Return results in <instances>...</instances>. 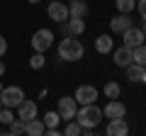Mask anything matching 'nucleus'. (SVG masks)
Returning <instances> with one entry per match:
<instances>
[{"label":"nucleus","mask_w":146,"mask_h":136,"mask_svg":"<svg viewBox=\"0 0 146 136\" xmlns=\"http://www.w3.org/2000/svg\"><path fill=\"white\" fill-rule=\"evenodd\" d=\"M85 32V20H68L63 22V34L66 37H80Z\"/></svg>","instance_id":"nucleus-14"},{"label":"nucleus","mask_w":146,"mask_h":136,"mask_svg":"<svg viewBox=\"0 0 146 136\" xmlns=\"http://www.w3.org/2000/svg\"><path fill=\"white\" fill-rule=\"evenodd\" d=\"M129 27H134V20H131L129 15H117L110 20V29L115 32V34H124Z\"/></svg>","instance_id":"nucleus-12"},{"label":"nucleus","mask_w":146,"mask_h":136,"mask_svg":"<svg viewBox=\"0 0 146 136\" xmlns=\"http://www.w3.org/2000/svg\"><path fill=\"white\" fill-rule=\"evenodd\" d=\"M141 32H144V37H146V20H141V27H139Z\"/></svg>","instance_id":"nucleus-32"},{"label":"nucleus","mask_w":146,"mask_h":136,"mask_svg":"<svg viewBox=\"0 0 146 136\" xmlns=\"http://www.w3.org/2000/svg\"><path fill=\"white\" fill-rule=\"evenodd\" d=\"M42 124L46 126V129H56L58 124H61V117H58V112H46L42 119Z\"/></svg>","instance_id":"nucleus-21"},{"label":"nucleus","mask_w":146,"mask_h":136,"mask_svg":"<svg viewBox=\"0 0 146 136\" xmlns=\"http://www.w3.org/2000/svg\"><path fill=\"white\" fill-rule=\"evenodd\" d=\"M68 15H71V20H85V15H88V5H85L83 0H71Z\"/></svg>","instance_id":"nucleus-16"},{"label":"nucleus","mask_w":146,"mask_h":136,"mask_svg":"<svg viewBox=\"0 0 146 136\" xmlns=\"http://www.w3.org/2000/svg\"><path fill=\"white\" fill-rule=\"evenodd\" d=\"M131 61H134L136 66L146 68V44H141L139 49H131Z\"/></svg>","instance_id":"nucleus-20"},{"label":"nucleus","mask_w":146,"mask_h":136,"mask_svg":"<svg viewBox=\"0 0 146 136\" xmlns=\"http://www.w3.org/2000/svg\"><path fill=\"white\" fill-rule=\"evenodd\" d=\"M0 136H17V134H12V131H5V129H3V131H0Z\"/></svg>","instance_id":"nucleus-31"},{"label":"nucleus","mask_w":146,"mask_h":136,"mask_svg":"<svg viewBox=\"0 0 146 136\" xmlns=\"http://www.w3.org/2000/svg\"><path fill=\"white\" fill-rule=\"evenodd\" d=\"M80 134H83V129H80L78 121H68L66 129H63V136H80Z\"/></svg>","instance_id":"nucleus-23"},{"label":"nucleus","mask_w":146,"mask_h":136,"mask_svg":"<svg viewBox=\"0 0 146 136\" xmlns=\"http://www.w3.org/2000/svg\"><path fill=\"white\" fill-rule=\"evenodd\" d=\"M105 136H129V124L124 119H110Z\"/></svg>","instance_id":"nucleus-11"},{"label":"nucleus","mask_w":146,"mask_h":136,"mask_svg":"<svg viewBox=\"0 0 146 136\" xmlns=\"http://www.w3.org/2000/svg\"><path fill=\"white\" fill-rule=\"evenodd\" d=\"M29 3H32V5H36V3H42V0H29Z\"/></svg>","instance_id":"nucleus-34"},{"label":"nucleus","mask_w":146,"mask_h":136,"mask_svg":"<svg viewBox=\"0 0 146 136\" xmlns=\"http://www.w3.org/2000/svg\"><path fill=\"white\" fill-rule=\"evenodd\" d=\"M44 131H46V126L42 124V119H32L25 124V134L27 136H44Z\"/></svg>","instance_id":"nucleus-18"},{"label":"nucleus","mask_w":146,"mask_h":136,"mask_svg":"<svg viewBox=\"0 0 146 136\" xmlns=\"http://www.w3.org/2000/svg\"><path fill=\"white\" fill-rule=\"evenodd\" d=\"M46 12H49V17H51L54 22H58V24H63V22H68V20H71V15H68V5L63 3V0L49 3Z\"/></svg>","instance_id":"nucleus-7"},{"label":"nucleus","mask_w":146,"mask_h":136,"mask_svg":"<svg viewBox=\"0 0 146 136\" xmlns=\"http://www.w3.org/2000/svg\"><path fill=\"white\" fill-rule=\"evenodd\" d=\"M144 32L139 29V27H129V29L122 34V46H127V49H139L141 44H144Z\"/></svg>","instance_id":"nucleus-8"},{"label":"nucleus","mask_w":146,"mask_h":136,"mask_svg":"<svg viewBox=\"0 0 146 136\" xmlns=\"http://www.w3.org/2000/svg\"><path fill=\"white\" fill-rule=\"evenodd\" d=\"M83 56H85V46L80 39L76 37L61 39V44H58V58L61 61H80Z\"/></svg>","instance_id":"nucleus-1"},{"label":"nucleus","mask_w":146,"mask_h":136,"mask_svg":"<svg viewBox=\"0 0 146 136\" xmlns=\"http://www.w3.org/2000/svg\"><path fill=\"white\" fill-rule=\"evenodd\" d=\"M44 136H63V134L58 129H46V131H44Z\"/></svg>","instance_id":"nucleus-29"},{"label":"nucleus","mask_w":146,"mask_h":136,"mask_svg":"<svg viewBox=\"0 0 146 136\" xmlns=\"http://www.w3.org/2000/svg\"><path fill=\"white\" fill-rule=\"evenodd\" d=\"M17 119L20 121H32V119H36V102H32V100H25V102H22L20 107H17Z\"/></svg>","instance_id":"nucleus-10"},{"label":"nucleus","mask_w":146,"mask_h":136,"mask_svg":"<svg viewBox=\"0 0 146 136\" xmlns=\"http://www.w3.org/2000/svg\"><path fill=\"white\" fill-rule=\"evenodd\" d=\"M76 121L80 124V129H95V126L102 121V110H100L98 105L78 107V112H76Z\"/></svg>","instance_id":"nucleus-2"},{"label":"nucleus","mask_w":146,"mask_h":136,"mask_svg":"<svg viewBox=\"0 0 146 136\" xmlns=\"http://www.w3.org/2000/svg\"><path fill=\"white\" fill-rule=\"evenodd\" d=\"M95 51H98V53L115 51V42H112V37H110V34H98V37H95Z\"/></svg>","instance_id":"nucleus-15"},{"label":"nucleus","mask_w":146,"mask_h":136,"mask_svg":"<svg viewBox=\"0 0 146 136\" xmlns=\"http://www.w3.org/2000/svg\"><path fill=\"white\" fill-rule=\"evenodd\" d=\"M15 119H17V117L12 114V112L7 110V107H3V110H0V124H5V126H10L12 121H15Z\"/></svg>","instance_id":"nucleus-24"},{"label":"nucleus","mask_w":146,"mask_h":136,"mask_svg":"<svg viewBox=\"0 0 146 136\" xmlns=\"http://www.w3.org/2000/svg\"><path fill=\"white\" fill-rule=\"evenodd\" d=\"M0 90H3V83H0Z\"/></svg>","instance_id":"nucleus-38"},{"label":"nucleus","mask_w":146,"mask_h":136,"mask_svg":"<svg viewBox=\"0 0 146 136\" xmlns=\"http://www.w3.org/2000/svg\"><path fill=\"white\" fill-rule=\"evenodd\" d=\"M0 102H3V107H7V110H12V107H20L22 102H25V90H22L20 85L3 88V90H0Z\"/></svg>","instance_id":"nucleus-3"},{"label":"nucleus","mask_w":146,"mask_h":136,"mask_svg":"<svg viewBox=\"0 0 146 136\" xmlns=\"http://www.w3.org/2000/svg\"><path fill=\"white\" fill-rule=\"evenodd\" d=\"M0 110H3V102H0Z\"/></svg>","instance_id":"nucleus-36"},{"label":"nucleus","mask_w":146,"mask_h":136,"mask_svg":"<svg viewBox=\"0 0 146 136\" xmlns=\"http://www.w3.org/2000/svg\"><path fill=\"white\" fill-rule=\"evenodd\" d=\"M5 51H7V42L5 37H0V56H5Z\"/></svg>","instance_id":"nucleus-28"},{"label":"nucleus","mask_w":146,"mask_h":136,"mask_svg":"<svg viewBox=\"0 0 146 136\" xmlns=\"http://www.w3.org/2000/svg\"><path fill=\"white\" fill-rule=\"evenodd\" d=\"M102 95H105V97H110V100H117V97L122 95V90H119V85H117L115 80H110V83H105Z\"/></svg>","instance_id":"nucleus-19"},{"label":"nucleus","mask_w":146,"mask_h":136,"mask_svg":"<svg viewBox=\"0 0 146 136\" xmlns=\"http://www.w3.org/2000/svg\"><path fill=\"white\" fill-rule=\"evenodd\" d=\"M112 61H115V66L117 68H127V66H131V49H127V46H119V49H115L112 51Z\"/></svg>","instance_id":"nucleus-13"},{"label":"nucleus","mask_w":146,"mask_h":136,"mask_svg":"<svg viewBox=\"0 0 146 136\" xmlns=\"http://www.w3.org/2000/svg\"><path fill=\"white\" fill-rule=\"evenodd\" d=\"M136 10H139L141 20H146V0H139V3H136Z\"/></svg>","instance_id":"nucleus-27"},{"label":"nucleus","mask_w":146,"mask_h":136,"mask_svg":"<svg viewBox=\"0 0 146 136\" xmlns=\"http://www.w3.org/2000/svg\"><path fill=\"white\" fill-rule=\"evenodd\" d=\"M124 114H127V107L119 100H110L102 110V117H107V119H124Z\"/></svg>","instance_id":"nucleus-9"},{"label":"nucleus","mask_w":146,"mask_h":136,"mask_svg":"<svg viewBox=\"0 0 146 136\" xmlns=\"http://www.w3.org/2000/svg\"><path fill=\"white\" fill-rule=\"evenodd\" d=\"M44 63H46V58H44V53H34V56L29 58V66L34 68V71H39V68H44Z\"/></svg>","instance_id":"nucleus-25"},{"label":"nucleus","mask_w":146,"mask_h":136,"mask_svg":"<svg viewBox=\"0 0 146 136\" xmlns=\"http://www.w3.org/2000/svg\"><path fill=\"white\" fill-rule=\"evenodd\" d=\"M49 3H56V0H49Z\"/></svg>","instance_id":"nucleus-37"},{"label":"nucleus","mask_w":146,"mask_h":136,"mask_svg":"<svg viewBox=\"0 0 146 136\" xmlns=\"http://www.w3.org/2000/svg\"><path fill=\"white\" fill-rule=\"evenodd\" d=\"M56 112H58V117H61L63 121H73L76 119V112H78V102L73 100V95H63V97L58 100Z\"/></svg>","instance_id":"nucleus-5"},{"label":"nucleus","mask_w":146,"mask_h":136,"mask_svg":"<svg viewBox=\"0 0 146 136\" xmlns=\"http://www.w3.org/2000/svg\"><path fill=\"white\" fill-rule=\"evenodd\" d=\"M98 97H100V92H98V88H95V85H78V88H76V92H73V100H76L80 107L95 105V100H98Z\"/></svg>","instance_id":"nucleus-6"},{"label":"nucleus","mask_w":146,"mask_h":136,"mask_svg":"<svg viewBox=\"0 0 146 136\" xmlns=\"http://www.w3.org/2000/svg\"><path fill=\"white\" fill-rule=\"evenodd\" d=\"M80 136H102V134H95V131H90V129H83V134Z\"/></svg>","instance_id":"nucleus-30"},{"label":"nucleus","mask_w":146,"mask_h":136,"mask_svg":"<svg viewBox=\"0 0 146 136\" xmlns=\"http://www.w3.org/2000/svg\"><path fill=\"white\" fill-rule=\"evenodd\" d=\"M54 46V32L51 29H36L32 34V49L34 53H44Z\"/></svg>","instance_id":"nucleus-4"},{"label":"nucleus","mask_w":146,"mask_h":136,"mask_svg":"<svg viewBox=\"0 0 146 136\" xmlns=\"http://www.w3.org/2000/svg\"><path fill=\"white\" fill-rule=\"evenodd\" d=\"M144 66H136V63H131V66L124 68V73H127V80L129 83H141V78H144Z\"/></svg>","instance_id":"nucleus-17"},{"label":"nucleus","mask_w":146,"mask_h":136,"mask_svg":"<svg viewBox=\"0 0 146 136\" xmlns=\"http://www.w3.org/2000/svg\"><path fill=\"white\" fill-rule=\"evenodd\" d=\"M115 5H117V10H119V15H129L136 7V0H115Z\"/></svg>","instance_id":"nucleus-22"},{"label":"nucleus","mask_w":146,"mask_h":136,"mask_svg":"<svg viewBox=\"0 0 146 136\" xmlns=\"http://www.w3.org/2000/svg\"><path fill=\"white\" fill-rule=\"evenodd\" d=\"M0 75H5V63L0 61Z\"/></svg>","instance_id":"nucleus-33"},{"label":"nucleus","mask_w":146,"mask_h":136,"mask_svg":"<svg viewBox=\"0 0 146 136\" xmlns=\"http://www.w3.org/2000/svg\"><path fill=\"white\" fill-rule=\"evenodd\" d=\"M10 131H12V134H17V136H22V134H25V121L15 119V121L10 124Z\"/></svg>","instance_id":"nucleus-26"},{"label":"nucleus","mask_w":146,"mask_h":136,"mask_svg":"<svg viewBox=\"0 0 146 136\" xmlns=\"http://www.w3.org/2000/svg\"><path fill=\"white\" fill-rule=\"evenodd\" d=\"M141 83H146V71H144V78H141Z\"/></svg>","instance_id":"nucleus-35"}]
</instances>
